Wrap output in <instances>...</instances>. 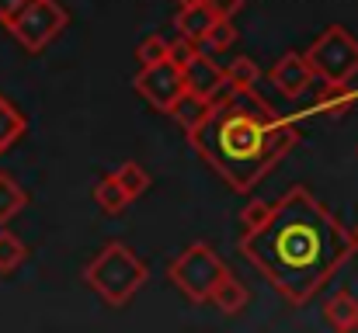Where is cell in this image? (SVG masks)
I'll return each mask as SVG.
<instances>
[{
	"mask_svg": "<svg viewBox=\"0 0 358 333\" xmlns=\"http://www.w3.org/2000/svg\"><path fill=\"white\" fill-rule=\"evenodd\" d=\"M84 281L91 292H98L108 306H129L132 295L150 281V267L136 257L132 246L125 243H108L87 267H84Z\"/></svg>",
	"mask_w": 358,
	"mask_h": 333,
	"instance_id": "3",
	"label": "cell"
},
{
	"mask_svg": "<svg viewBox=\"0 0 358 333\" xmlns=\"http://www.w3.org/2000/svg\"><path fill=\"white\" fill-rule=\"evenodd\" d=\"M94 202H98V209L101 212H108V216H119V212H125V205L132 202L129 195H125V188L119 184V177L115 174H108V177H101L98 184H94Z\"/></svg>",
	"mask_w": 358,
	"mask_h": 333,
	"instance_id": "14",
	"label": "cell"
},
{
	"mask_svg": "<svg viewBox=\"0 0 358 333\" xmlns=\"http://www.w3.org/2000/svg\"><path fill=\"white\" fill-rule=\"evenodd\" d=\"M24 128H28V118L0 94V156L24 135Z\"/></svg>",
	"mask_w": 358,
	"mask_h": 333,
	"instance_id": "15",
	"label": "cell"
},
{
	"mask_svg": "<svg viewBox=\"0 0 358 333\" xmlns=\"http://www.w3.org/2000/svg\"><path fill=\"white\" fill-rule=\"evenodd\" d=\"M164 59H171V42H167V38L150 35V38H143V42L136 45V63H139V70H143V66H157V63H164Z\"/></svg>",
	"mask_w": 358,
	"mask_h": 333,
	"instance_id": "20",
	"label": "cell"
},
{
	"mask_svg": "<svg viewBox=\"0 0 358 333\" xmlns=\"http://www.w3.org/2000/svg\"><path fill=\"white\" fill-rule=\"evenodd\" d=\"M324 320H327L331 330H338V333L358 330V299L348 288H338V292L324 302Z\"/></svg>",
	"mask_w": 358,
	"mask_h": 333,
	"instance_id": "10",
	"label": "cell"
},
{
	"mask_svg": "<svg viewBox=\"0 0 358 333\" xmlns=\"http://www.w3.org/2000/svg\"><path fill=\"white\" fill-rule=\"evenodd\" d=\"M355 101H358V91H352L348 84H341V87H331V84H324V94L317 98V114L341 118L345 111L355 105Z\"/></svg>",
	"mask_w": 358,
	"mask_h": 333,
	"instance_id": "16",
	"label": "cell"
},
{
	"mask_svg": "<svg viewBox=\"0 0 358 333\" xmlns=\"http://www.w3.org/2000/svg\"><path fill=\"white\" fill-rule=\"evenodd\" d=\"M275 216V202H264V198H250L243 209H240V225H243V232H250V229H261L264 222Z\"/></svg>",
	"mask_w": 358,
	"mask_h": 333,
	"instance_id": "22",
	"label": "cell"
},
{
	"mask_svg": "<svg viewBox=\"0 0 358 333\" xmlns=\"http://www.w3.org/2000/svg\"><path fill=\"white\" fill-rule=\"evenodd\" d=\"M355 243H358V229H355Z\"/></svg>",
	"mask_w": 358,
	"mask_h": 333,
	"instance_id": "28",
	"label": "cell"
},
{
	"mask_svg": "<svg viewBox=\"0 0 358 333\" xmlns=\"http://www.w3.org/2000/svg\"><path fill=\"white\" fill-rule=\"evenodd\" d=\"M247 299H250V295H247L243 281H237L230 271L220 278V285H216V288H213V295H209V302H213L220 313H227V316H237L240 309L247 306Z\"/></svg>",
	"mask_w": 358,
	"mask_h": 333,
	"instance_id": "13",
	"label": "cell"
},
{
	"mask_svg": "<svg viewBox=\"0 0 358 333\" xmlns=\"http://www.w3.org/2000/svg\"><path fill=\"white\" fill-rule=\"evenodd\" d=\"M355 246V232L299 184L275 202L271 219L240 232L237 243L243 260L292 306H306L348 264Z\"/></svg>",
	"mask_w": 358,
	"mask_h": 333,
	"instance_id": "1",
	"label": "cell"
},
{
	"mask_svg": "<svg viewBox=\"0 0 358 333\" xmlns=\"http://www.w3.org/2000/svg\"><path fill=\"white\" fill-rule=\"evenodd\" d=\"M185 80H188V91H195V94H202V98H209V101H216L223 91H227V70L216 63V59H209L202 49L192 56V63L185 66Z\"/></svg>",
	"mask_w": 358,
	"mask_h": 333,
	"instance_id": "9",
	"label": "cell"
},
{
	"mask_svg": "<svg viewBox=\"0 0 358 333\" xmlns=\"http://www.w3.org/2000/svg\"><path fill=\"white\" fill-rule=\"evenodd\" d=\"M24 205H28V191H24L10 174L0 170V225H7Z\"/></svg>",
	"mask_w": 358,
	"mask_h": 333,
	"instance_id": "17",
	"label": "cell"
},
{
	"mask_svg": "<svg viewBox=\"0 0 358 333\" xmlns=\"http://www.w3.org/2000/svg\"><path fill=\"white\" fill-rule=\"evenodd\" d=\"M355 156H358V149H355Z\"/></svg>",
	"mask_w": 358,
	"mask_h": 333,
	"instance_id": "29",
	"label": "cell"
},
{
	"mask_svg": "<svg viewBox=\"0 0 358 333\" xmlns=\"http://www.w3.org/2000/svg\"><path fill=\"white\" fill-rule=\"evenodd\" d=\"M192 149L240 195H250L299 142L292 121H282L254 87H230L213 101L206 121L188 132Z\"/></svg>",
	"mask_w": 358,
	"mask_h": 333,
	"instance_id": "2",
	"label": "cell"
},
{
	"mask_svg": "<svg viewBox=\"0 0 358 333\" xmlns=\"http://www.w3.org/2000/svg\"><path fill=\"white\" fill-rule=\"evenodd\" d=\"M136 91L146 105L160 111V114H171L174 101L188 91V80H185V70L174 63V59H164L157 66H143L136 73Z\"/></svg>",
	"mask_w": 358,
	"mask_h": 333,
	"instance_id": "7",
	"label": "cell"
},
{
	"mask_svg": "<svg viewBox=\"0 0 358 333\" xmlns=\"http://www.w3.org/2000/svg\"><path fill=\"white\" fill-rule=\"evenodd\" d=\"M24 257H28V246H24L14 232L0 229V274L17 271V267L24 264Z\"/></svg>",
	"mask_w": 358,
	"mask_h": 333,
	"instance_id": "19",
	"label": "cell"
},
{
	"mask_svg": "<svg viewBox=\"0 0 358 333\" xmlns=\"http://www.w3.org/2000/svg\"><path fill=\"white\" fill-rule=\"evenodd\" d=\"M306 59H310L317 80H324L331 87L352 84L358 77V38L345 24H331L306 49Z\"/></svg>",
	"mask_w": 358,
	"mask_h": 333,
	"instance_id": "4",
	"label": "cell"
},
{
	"mask_svg": "<svg viewBox=\"0 0 358 333\" xmlns=\"http://www.w3.org/2000/svg\"><path fill=\"white\" fill-rule=\"evenodd\" d=\"M70 24V14L59 0H28L10 21L7 31L28 49V52H42L52 38H59V31Z\"/></svg>",
	"mask_w": 358,
	"mask_h": 333,
	"instance_id": "6",
	"label": "cell"
},
{
	"mask_svg": "<svg viewBox=\"0 0 358 333\" xmlns=\"http://www.w3.org/2000/svg\"><path fill=\"white\" fill-rule=\"evenodd\" d=\"M178 7H192V3H202V0H174Z\"/></svg>",
	"mask_w": 358,
	"mask_h": 333,
	"instance_id": "27",
	"label": "cell"
},
{
	"mask_svg": "<svg viewBox=\"0 0 358 333\" xmlns=\"http://www.w3.org/2000/svg\"><path fill=\"white\" fill-rule=\"evenodd\" d=\"M24 3H28V0H0V24H7Z\"/></svg>",
	"mask_w": 358,
	"mask_h": 333,
	"instance_id": "26",
	"label": "cell"
},
{
	"mask_svg": "<svg viewBox=\"0 0 358 333\" xmlns=\"http://www.w3.org/2000/svg\"><path fill=\"white\" fill-rule=\"evenodd\" d=\"M268 80L285 94V98H303L306 91H310V84L317 80V73H313V66H310V59H306V52H285L271 70H268Z\"/></svg>",
	"mask_w": 358,
	"mask_h": 333,
	"instance_id": "8",
	"label": "cell"
},
{
	"mask_svg": "<svg viewBox=\"0 0 358 333\" xmlns=\"http://www.w3.org/2000/svg\"><path fill=\"white\" fill-rule=\"evenodd\" d=\"M237 42V28H234V17H220L213 28H209V35L202 38V45L209 49V52H227L230 45Z\"/></svg>",
	"mask_w": 358,
	"mask_h": 333,
	"instance_id": "21",
	"label": "cell"
},
{
	"mask_svg": "<svg viewBox=\"0 0 358 333\" xmlns=\"http://www.w3.org/2000/svg\"><path fill=\"white\" fill-rule=\"evenodd\" d=\"M115 177H119V184L125 188V195H129L132 202L150 191V174H146L143 163H136V160H125L119 170H115Z\"/></svg>",
	"mask_w": 358,
	"mask_h": 333,
	"instance_id": "18",
	"label": "cell"
},
{
	"mask_svg": "<svg viewBox=\"0 0 358 333\" xmlns=\"http://www.w3.org/2000/svg\"><path fill=\"white\" fill-rule=\"evenodd\" d=\"M220 17L209 10V3L202 0V3H192V7H181L178 10V17H174V28H178V35L181 38H192V42H199L202 45V38L209 35V28L216 24Z\"/></svg>",
	"mask_w": 358,
	"mask_h": 333,
	"instance_id": "11",
	"label": "cell"
},
{
	"mask_svg": "<svg viewBox=\"0 0 358 333\" xmlns=\"http://www.w3.org/2000/svg\"><path fill=\"white\" fill-rule=\"evenodd\" d=\"M206 3H209V10L216 17H234L240 7H243V0H206Z\"/></svg>",
	"mask_w": 358,
	"mask_h": 333,
	"instance_id": "25",
	"label": "cell"
},
{
	"mask_svg": "<svg viewBox=\"0 0 358 333\" xmlns=\"http://www.w3.org/2000/svg\"><path fill=\"white\" fill-rule=\"evenodd\" d=\"M230 267L223 264V257L209 246V243H192L185 253H178L167 264V278L192 299V302H209L213 288L220 285V278Z\"/></svg>",
	"mask_w": 358,
	"mask_h": 333,
	"instance_id": "5",
	"label": "cell"
},
{
	"mask_svg": "<svg viewBox=\"0 0 358 333\" xmlns=\"http://www.w3.org/2000/svg\"><path fill=\"white\" fill-rule=\"evenodd\" d=\"M257 77H261V70H257V63L247 59V56H240V59H234V63L227 66V84H230V87H257Z\"/></svg>",
	"mask_w": 358,
	"mask_h": 333,
	"instance_id": "23",
	"label": "cell"
},
{
	"mask_svg": "<svg viewBox=\"0 0 358 333\" xmlns=\"http://www.w3.org/2000/svg\"><path fill=\"white\" fill-rule=\"evenodd\" d=\"M213 108V101L209 98H202V94H195V91H185L178 101H174V108H171V118L185 128V132H195L202 121H206V114Z\"/></svg>",
	"mask_w": 358,
	"mask_h": 333,
	"instance_id": "12",
	"label": "cell"
},
{
	"mask_svg": "<svg viewBox=\"0 0 358 333\" xmlns=\"http://www.w3.org/2000/svg\"><path fill=\"white\" fill-rule=\"evenodd\" d=\"M195 52H199V42H192V38H181V35H178V42H171V59H174L181 70L192 63Z\"/></svg>",
	"mask_w": 358,
	"mask_h": 333,
	"instance_id": "24",
	"label": "cell"
}]
</instances>
